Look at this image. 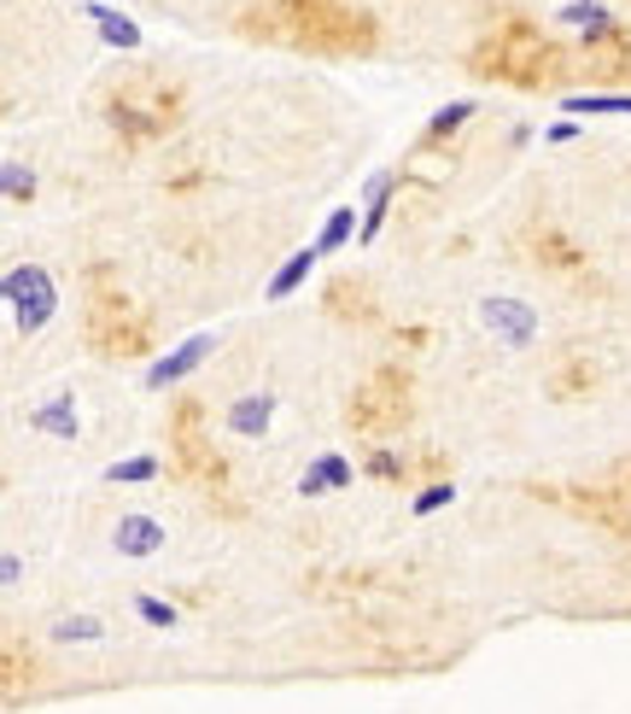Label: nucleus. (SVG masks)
I'll return each mask as SVG.
<instances>
[{
	"mask_svg": "<svg viewBox=\"0 0 631 714\" xmlns=\"http://www.w3.org/2000/svg\"><path fill=\"white\" fill-rule=\"evenodd\" d=\"M240 29L263 41H287V48H305V53H334V59L381 48L374 12L345 7V0H251Z\"/></svg>",
	"mask_w": 631,
	"mask_h": 714,
	"instance_id": "1",
	"label": "nucleus"
},
{
	"mask_svg": "<svg viewBox=\"0 0 631 714\" xmlns=\"http://www.w3.org/2000/svg\"><path fill=\"white\" fill-rule=\"evenodd\" d=\"M573 65H579V59L567 53L556 36H544L527 12L497 19L480 41H473V53H468V71L480 76V83H509V88H527V95L561 88Z\"/></svg>",
	"mask_w": 631,
	"mask_h": 714,
	"instance_id": "2",
	"label": "nucleus"
},
{
	"mask_svg": "<svg viewBox=\"0 0 631 714\" xmlns=\"http://www.w3.org/2000/svg\"><path fill=\"white\" fill-rule=\"evenodd\" d=\"M187 118V88L176 83L170 71H129L123 83L106 88V123H112V135L123 147H158L170 141V135L182 130Z\"/></svg>",
	"mask_w": 631,
	"mask_h": 714,
	"instance_id": "3",
	"label": "nucleus"
},
{
	"mask_svg": "<svg viewBox=\"0 0 631 714\" xmlns=\"http://www.w3.org/2000/svg\"><path fill=\"white\" fill-rule=\"evenodd\" d=\"M170 463H176L211 504H223V516H240V504L228 498V457L216 452L211 410H205L199 393H182L176 405H170Z\"/></svg>",
	"mask_w": 631,
	"mask_h": 714,
	"instance_id": "4",
	"label": "nucleus"
},
{
	"mask_svg": "<svg viewBox=\"0 0 631 714\" xmlns=\"http://www.w3.org/2000/svg\"><path fill=\"white\" fill-rule=\"evenodd\" d=\"M83 322H88L94 357H106V364H123V357H140V352L152 346L147 317H140L135 299L112 282L106 263H94V293H88V305H83Z\"/></svg>",
	"mask_w": 631,
	"mask_h": 714,
	"instance_id": "5",
	"label": "nucleus"
},
{
	"mask_svg": "<svg viewBox=\"0 0 631 714\" xmlns=\"http://www.w3.org/2000/svg\"><path fill=\"white\" fill-rule=\"evenodd\" d=\"M409 416H416V381H409V369L404 364H374L369 381H362L351 393V405H345V428L362 433L369 445H386L409 428Z\"/></svg>",
	"mask_w": 631,
	"mask_h": 714,
	"instance_id": "6",
	"label": "nucleus"
},
{
	"mask_svg": "<svg viewBox=\"0 0 631 714\" xmlns=\"http://www.w3.org/2000/svg\"><path fill=\"white\" fill-rule=\"evenodd\" d=\"M532 492L549 498V504H561L567 516H579L591 527H608L614 539H631V498H620L608 480H573V487H556V492H544V487H532Z\"/></svg>",
	"mask_w": 631,
	"mask_h": 714,
	"instance_id": "7",
	"label": "nucleus"
},
{
	"mask_svg": "<svg viewBox=\"0 0 631 714\" xmlns=\"http://www.w3.org/2000/svg\"><path fill=\"white\" fill-rule=\"evenodd\" d=\"M0 287H7V310H12V329L18 334H41L47 322H53L59 287H53V275H47L41 263H12Z\"/></svg>",
	"mask_w": 631,
	"mask_h": 714,
	"instance_id": "8",
	"label": "nucleus"
},
{
	"mask_svg": "<svg viewBox=\"0 0 631 714\" xmlns=\"http://www.w3.org/2000/svg\"><path fill=\"white\" fill-rule=\"evenodd\" d=\"M579 65L591 71V83H631V29L620 19H603L579 41Z\"/></svg>",
	"mask_w": 631,
	"mask_h": 714,
	"instance_id": "9",
	"label": "nucleus"
},
{
	"mask_svg": "<svg viewBox=\"0 0 631 714\" xmlns=\"http://www.w3.org/2000/svg\"><path fill=\"white\" fill-rule=\"evenodd\" d=\"M527 246H532V263L549 275H561V282H585L591 275V258H585V246L579 241H567L549 217H532L527 223Z\"/></svg>",
	"mask_w": 631,
	"mask_h": 714,
	"instance_id": "10",
	"label": "nucleus"
},
{
	"mask_svg": "<svg viewBox=\"0 0 631 714\" xmlns=\"http://www.w3.org/2000/svg\"><path fill=\"white\" fill-rule=\"evenodd\" d=\"M480 322L503 340V346H532V340H539V310H532L527 299H509V293L480 299Z\"/></svg>",
	"mask_w": 631,
	"mask_h": 714,
	"instance_id": "11",
	"label": "nucleus"
},
{
	"mask_svg": "<svg viewBox=\"0 0 631 714\" xmlns=\"http://www.w3.org/2000/svg\"><path fill=\"white\" fill-rule=\"evenodd\" d=\"M322 310L334 322H374L381 317V299H374V287L369 282H357V275H327V287H322Z\"/></svg>",
	"mask_w": 631,
	"mask_h": 714,
	"instance_id": "12",
	"label": "nucleus"
},
{
	"mask_svg": "<svg viewBox=\"0 0 631 714\" xmlns=\"http://www.w3.org/2000/svg\"><path fill=\"white\" fill-rule=\"evenodd\" d=\"M211 352H216V334H187L176 352H164V357L147 369V386H152V393H170V386H182Z\"/></svg>",
	"mask_w": 631,
	"mask_h": 714,
	"instance_id": "13",
	"label": "nucleus"
},
{
	"mask_svg": "<svg viewBox=\"0 0 631 714\" xmlns=\"http://www.w3.org/2000/svg\"><path fill=\"white\" fill-rule=\"evenodd\" d=\"M270 416H275V393H240L223 410V428L240 433V440H263V433H270Z\"/></svg>",
	"mask_w": 631,
	"mask_h": 714,
	"instance_id": "14",
	"label": "nucleus"
},
{
	"mask_svg": "<svg viewBox=\"0 0 631 714\" xmlns=\"http://www.w3.org/2000/svg\"><path fill=\"white\" fill-rule=\"evenodd\" d=\"M112 545L129 556V563H147V556L164 551V527H158L152 516H123L117 533H112Z\"/></svg>",
	"mask_w": 631,
	"mask_h": 714,
	"instance_id": "15",
	"label": "nucleus"
},
{
	"mask_svg": "<svg viewBox=\"0 0 631 714\" xmlns=\"http://www.w3.org/2000/svg\"><path fill=\"white\" fill-rule=\"evenodd\" d=\"M351 480H357V463L345 452H327V457H316L305 469L298 492H305V498H322V492H339V487H351Z\"/></svg>",
	"mask_w": 631,
	"mask_h": 714,
	"instance_id": "16",
	"label": "nucleus"
},
{
	"mask_svg": "<svg viewBox=\"0 0 631 714\" xmlns=\"http://www.w3.org/2000/svg\"><path fill=\"white\" fill-rule=\"evenodd\" d=\"M392 188H398V170H374L369 176V188H362V229H357V246H369L374 235H381V223H386V211H392Z\"/></svg>",
	"mask_w": 631,
	"mask_h": 714,
	"instance_id": "17",
	"label": "nucleus"
},
{
	"mask_svg": "<svg viewBox=\"0 0 631 714\" xmlns=\"http://www.w3.org/2000/svg\"><path fill=\"white\" fill-rule=\"evenodd\" d=\"M596 386V364L585 352H561V364L549 369V398H585Z\"/></svg>",
	"mask_w": 631,
	"mask_h": 714,
	"instance_id": "18",
	"label": "nucleus"
},
{
	"mask_svg": "<svg viewBox=\"0 0 631 714\" xmlns=\"http://www.w3.org/2000/svg\"><path fill=\"white\" fill-rule=\"evenodd\" d=\"M561 112H573V118H631V95H620V88H591V95H561Z\"/></svg>",
	"mask_w": 631,
	"mask_h": 714,
	"instance_id": "19",
	"label": "nucleus"
},
{
	"mask_svg": "<svg viewBox=\"0 0 631 714\" xmlns=\"http://www.w3.org/2000/svg\"><path fill=\"white\" fill-rule=\"evenodd\" d=\"M29 428L53 433V440H76V398L71 393H53L47 405H29Z\"/></svg>",
	"mask_w": 631,
	"mask_h": 714,
	"instance_id": "20",
	"label": "nucleus"
},
{
	"mask_svg": "<svg viewBox=\"0 0 631 714\" xmlns=\"http://www.w3.org/2000/svg\"><path fill=\"white\" fill-rule=\"evenodd\" d=\"M468 118H473V100H456V106H445V112H433V123L421 130L416 152H428V159H438V152H445V141H450L456 130H462Z\"/></svg>",
	"mask_w": 631,
	"mask_h": 714,
	"instance_id": "21",
	"label": "nucleus"
},
{
	"mask_svg": "<svg viewBox=\"0 0 631 714\" xmlns=\"http://www.w3.org/2000/svg\"><path fill=\"white\" fill-rule=\"evenodd\" d=\"M316 258H322V253H316V246H298V253H293L287 263H281L275 275H270V287H263V299H293V293H298V287L310 282Z\"/></svg>",
	"mask_w": 631,
	"mask_h": 714,
	"instance_id": "22",
	"label": "nucleus"
},
{
	"mask_svg": "<svg viewBox=\"0 0 631 714\" xmlns=\"http://www.w3.org/2000/svg\"><path fill=\"white\" fill-rule=\"evenodd\" d=\"M362 475L381 480V487H404V480H416V463L404 452H386V445H374L369 457H362Z\"/></svg>",
	"mask_w": 631,
	"mask_h": 714,
	"instance_id": "23",
	"label": "nucleus"
},
{
	"mask_svg": "<svg viewBox=\"0 0 631 714\" xmlns=\"http://www.w3.org/2000/svg\"><path fill=\"white\" fill-rule=\"evenodd\" d=\"M88 19H94V29H100L106 48H123V53H135V48H140V29H135L129 19H117L112 7H88Z\"/></svg>",
	"mask_w": 631,
	"mask_h": 714,
	"instance_id": "24",
	"label": "nucleus"
},
{
	"mask_svg": "<svg viewBox=\"0 0 631 714\" xmlns=\"http://www.w3.org/2000/svg\"><path fill=\"white\" fill-rule=\"evenodd\" d=\"M158 475H164V463H158L152 452L123 457V463H112V469H106V480H112V487H147V480H158Z\"/></svg>",
	"mask_w": 631,
	"mask_h": 714,
	"instance_id": "25",
	"label": "nucleus"
},
{
	"mask_svg": "<svg viewBox=\"0 0 631 714\" xmlns=\"http://www.w3.org/2000/svg\"><path fill=\"white\" fill-rule=\"evenodd\" d=\"M357 235V206H339V211H327V223H322V235H316V253H339L345 241Z\"/></svg>",
	"mask_w": 631,
	"mask_h": 714,
	"instance_id": "26",
	"label": "nucleus"
},
{
	"mask_svg": "<svg viewBox=\"0 0 631 714\" xmlns=\"http://www.w3.org/2000/svg\"><path fill=\"white\" fill-rule=\"evenodd\" d=\"M53 639H65V644L106 639V620H94V615H65V620H53Z\"/></svg>",
	"mask_w": 631,
	"mask_h": 714,
	"instance_id": "27",
	"label": "nucleus"
},
{
	"mask_svg": "<svg viewBox=\"0 0 631 714\" xmlns=\"http://www.w3.org/2000/svg\"><path fill=\"white\" fill-rule=\"evenodd\" d=\"M135 615L140 620H147V627H176V603H170V598H158V592H135Z\"/></svg>",
	"mask_w": 631,
	"mask_h": 714,
	"instance_id": "28",
	"label": "nucleus"
},
{
	"mask_svg": "<svg viewBox=\"0 0 631 714\" xmlns=\"http://www.w3.org/2000/svg\"><path fill=\"white\" fill-rule=\"evenodd\" d=\"M0 182H7V199H12V206H29V194H36V176H29V170H24L18 159H7Z\"/></svg>",
	"mask_w": 631,
	"mask_h": 714,
	"instance_id": "29",
	"label": "nucleus"
},
{
	"mask_svg": "<svg viewBox=\"0 0 631 714\" xmlns=\"http://www.w3.org/2000/svg\"><path fill=\"white\" fill-rule=\"evenodd\" d=\"M456 498V480H433V487H421L416 498H409V509H416V516H433V509H445Z\"/></svg>",
	"mask_w": 631,
	"mask_h": 714,
	"instance_id": "30",
	"label": "nucleus"
},
{
	"mask_svg": "<svg viewBox=\"0 0 631 714\" xmlns=\"http://www.w3.org/2000/svg\"><path fill=\"white\" fill-rule=\"evenodd\" d=\"M561 19H567V24H585V29H591V24H603L608 12L596 7V0H567V12H561Z\"/></svg>",
	"mask_w": 631,
	"mask_h": 714,
	"instance_id": "31",
	"label": "nucleus"
},
{
	"mask_svg": "<svg viewBox=\"0 0 631 714\" xmlns=\"http://www.w3.org/2000/svg\"><path fill=\"white\" fill-rule=\"evenodd\" d=\"M603 480H608L614 492H620V498H631V457H620V463H614V469H608Z\"/></svg>",
	"mask_w": 631,
	"mask_h": 714,
	"instance_id": "32",
	"label": "nucleus"
},
{
	"mask_svg": "<svg viewBox=\"0 0 631 714\" xmlns=\"http://www.w3.org/2000/svg\"><path fill=\"white\" fill-rule=\"evenodd\" d=\"M0 580H7V586H18V580H24V563H18L12 551H7V563H0Z\"/></svg>",
	"mask_w": 631,
	"mask_h": 714,
	"instance_id": "33",
	"label": "nucleus"
}]
</instances>
